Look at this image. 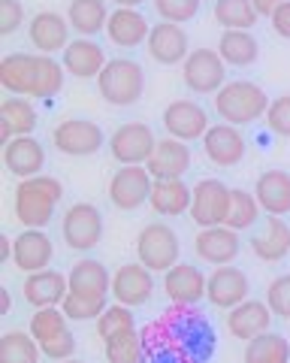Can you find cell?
Returning a JSON list of instances; mask_svg holds the SVG:
<instances>
[{
    "label": "cell",
    "mask_w": 290,
    "mask_h": 363,
    "mask_svg": "<svg viewBox=\"0 0 290 363\" xmlns=\"http://www.w3.org/2000/svg\"><path fill=\"white\" fill-rule=\"evenodd\" d=\"M154 294V272L145 264H124L112 272V297L121 306H145Z\"/></svg>",
    "instance_id": "cell-13"
},
{
    "label": "cell",
    "mask_w": 290,
    "mask_h": 363,
    "mask_svg": "<svg viewBox=\"0 0 290 363\" xmlns=\"http://www.w3.org/2000/svg\"><path fill=\"white\" fill-rule=\"evenodd\" d=\"M97 91L109 106H133L145 94V70L139 61L112 58L97 76Z\"/></svg>",
    "instance_id": "cell-3"
},
{
    "label": "cell",
    "mask_w": 290,
    "mask_h": 363,
    "mask_svg": "<svg viewBox=\"0 0 290 363\" xmlns=\"http://www.w3.org/2000/svg\"><path fill=\"white\" fill-rule=\"evenodd\" d=\"M266 303H269L272 315L278 318H290V272L278 276L269 281V291H266Z\"/></svg>",
    "instance_id": "cell-44"
},
{
    "label": "cell",
    "mask_w": 290,
    "mask_h": 363,
    "mask_svg": "<svg viewBox=\"0 0 290 363\" xmlns=\"http://www.w3.org/2000/svg\"><path fill=\"white\" fill-rule=\"evenodd\" d=\"M178 255H182V242L170 224L163 221H151L145 224L139 236H137V257L139 264H145L151 272H166L178 264Z\"/></svg>",
    "instance_id": "cell-4"
},
{
    "label": "cell",
    "mask_w": 290,
    "mask_h": 363,
    "mask_svg": "<svg viewBox=\"0 0 290 363\" xmlns=\"http://www.w3.org/2000/svg\"><path fill=\"white\" fill-rule=\"evenodd\" d=\"M245 363H290V342L278 333H263L245 348Z\"/></svg>",
    "instance_id": "cell-37"
},
{
    "label": "cell",
    "mask_w": 290,
    "mask_h": 363,
    "mask_svg": "<svg viewBox=\"0 0 290 363\" xmlns=\"http://www.w3.org/2000/svg\"><path fill=\"white\" fill-rule=\"evenodd\" d=\"M6 260H13V240L4 233L0 236V264H6Z\"/></svg>",
    "instance_id": "cell-50"
},
{
    "label": "cell",
    "mask_w": 290,
    "mask_h": 363,
    "mask_svg": "<svg viewBox=\"0 0 290 363\" xmlns=\"http://www.w3.org/2000/svg\"><path fill=\"white\" fill-rule=\"evenodd\" d=\"M4 167L18 179L40 176V169L46 167V149L37 136H16L4 145Z\"/></svg>",
    "instance_id": "cell-22"
},
{
    "label": "cell",
    "mask_w": 290,
    "mask_h": 363,
    "mask_svg": "<svg viewBox=\"0 0 290 363\" xmlns=\"http://www.w3.org/2000/svg\"><path fill=\"white\" fill-rule=\"evenodd\" d=\"M149 173L154 179H182L187 169H191V149L182 140H158V149H154L151 161L145 164Z\"/></svg>",
    "instance_id": "cell-29"
},
{
    "label": "cell",
    "mask_w": 290,
    "mask_h": 363,
    "mask_svg": "<svg viewBox=\"0 0 290 363\" xmlns=\"http://www.w3.org/2000/svg\"><path fill=\"white\" fill-rule=\"evenodd\" d=\"M103 128L88 118H66L52 130V145L66 157H91L103 149Z\"/></svg>",
    "instance_id": "cell-7"
},
{
    "label": "cell",
    "mask_w": 290,
    "mask_h": 363,
    "mask_svg": "<svg viewBox=\"0 0 290 363\" xmlns=\"http://www.w3.org/2000/svg\"><path fill=\"white\" fill-rule=\"evenodd\" d=\"M0 85L13 97H30L33 94V55L13 52L0 61Z\"/></svg>",
    "instance_id": "cell-33"
},
{
    "label": "cell",
    "mask_w": 290,
    "mask_h": 363,
    "mask_svg": "<svg viewBox=\"0 0 290 363\" xmlns=\"http://www.w3.org/2000/svg\"><path fill=\"white\" fill-rule=\"evenodd\" d=\"M209 276H203L194 264H175L173 269L163 272V291L175 306H197L206 297Z\"/></svg>",
    "instance_id": "cell-17"
},
{
    "label": "cell",
    "mask_w": 290,
    "mask_h": 363,
    "mask_svg": "<svg viewBox=\"0 0 290 363\" xmlns=\"http://www.w3.org/2000/svg\"><path fill=\"white\" fill-rule=\"evenodd\" d=\"M37 128V109L28 97H6L0 104V145L16 136H30Z\"/></svg>",
    "instance_id": "cell-30"
},
{
    "label": "cell",
    "mask_w": 290,
    "mask_h": 363,
    "mask_svg": "<svg viewBox=\"0 0 290 363\" xmlns=\"http://www.w3.org/2000/svg\"><path fill=\"white\" fill-rule=\"evenodd\" d=\"M109 4H115V6H124V9H139L145 0H109Z\"/></svg>",
    "instance_id": "cell-52"
},
{
    "label": "cell",
    "mask_w": 290,
    "mask_h": 363,
    "mask_svg": "<svg viewBox=\"0 0 290 363\" xmlns=\"http://www.w3.org/2000/svg\"><path fill=\"white\" fill-rule=\"evenodd\" d=\"M133 327H137V318H133L130 306H121V303L109 306V309L97 318V333H100V339H109V336H115L121 330H133Z\"/></svg>",
    "instance_id": "cell-42"
},
{
    "label": "cell",
    "mask_w": 290,
    "mask_h": 363,
    "mask_svg": "<svg viewBox=\"0 0 290 363\" xmlns=\"http://www.w3.org/2000/svg\"><path fill=\"white\" fill-rule=\"evenodd\" d=\"M9 309H13V294L6 288H0V315H6Z\"/></svg>",
    "instance_id": "cell-51"
},
{
    "label": "cell",
    "mask_w": 290,
    "mask_h": 363,
    "mask_svg": "<svg viewBox=\"0 0 290 363\" xmlns=\"http://www.w3.org/2000/svg\"><path fill=\"white\" fill-rule=\"evenodd\" d=\"M251 252L260 260H266V264L284 260L290 255V224L278 218V215H269L260 230L251 236Z\"/></svg>",
    "instance_id": "cell-27"
},
{
    "label": "cell",
    "mask_w": 290,
    "mask_h": 363,
    "mask_svg": "<svg viewBox=\"0 0 290 363\" xmlns=\"http://www.w3.org/2000/svg\"><path fill=\"white\" fill-rule=\"evenodd\" d=\"M54 257V245H52V236L46 230H25L13 240V264L21 272H40V269H49Z\"/></svg>",
    "instance_id": "cell-20"
},
{
    "label": "cell",
    "mask_w": 290,
    "mask_h": 363,
    "mask_svg": "<svg viewBox=\"0 0 290 363\" xmlns=\"http://www.w3.org/2000/svg\"><path fill=\"white\" fill-rule=\"evenodd\" d=\"M21 294L25 300L33 306V309H49V306H61L70 294V279L61 276L58 269H40L30 272L21 285Z\"/></svg>",
    "instance_id": "cell-21"
},
{
    "label": "cell",
    "mask_w": 290,
    "mask_h": 363,
    "mask_svg": "<svg viewBox=\"0 0 290 363\" xmlns=\"http://www.w3.org/2000/svg\"><path fill=\"white\" fill-rule=\"evenodd\" d=\"M218 55L230 67H251L260 58V43L251 30H221Z\"/></svg>",
    "instance_id": "cell-32"
},
{
    "label": "cell",
    "mask_w": 290,
    "mask_h": 363,
    "mask_svg": "<svg viewBox=\"0 0 290 363\" xmlns=\"http://www.w3.org/2000/svg\"><path fill=\"white\" fill-rule=\"evenodd\" d=\"M149 18H145L139 9H124V6H115L112 16H109V25H106V37L118 49H137V45L149 43Z\"/></svg>",
    "instance_id": "cell-24"
},
{
    "label": "cell",
    "mask_w": 290,
    "mask_h": 363,
    "mask_svg": "<svg viewBox=\"0 0 290 363\" xmlns=\"http://www.w3.org/2000/svg\"><path fill=\"white\" fill-rule=\"evenodd\" d=\"M245 149H248V145H245L242 130L227 121L211 124L203 136V152L215 167H236L245 157Z\"/></svg>",
    "instance_id": "cell-15"
},
{
    "label": "cell",
    "mask_w": 290,
    "mask_h": 363,
    "mask_svg": "<svg viewBox=\"0 0 290 363\" xmlns=\"http://www.w3.org/2000/svg\"><path fill=\"white\" fill-rule=\"evenodd\" d=\"M251 281L245 276V269L239 267H215V272L209 276V288H206V300L218 309H236L239 303L248 300Z\"/></svg>",
    "instance_id": "cell-14"
},
{
    "label": "cell",
    "mask_w": 290,
    "mask_h": 363,
    "mask_svg": "<svg viewBox=\"0 0 290 363\" xmlns=\"http://www.w3.org/2000/svg\"><path fill=\"white\" fill-rule=\"evenodd\" d=\"M103 345H106V360L109 363H139L142 360V339L137 333V327L103 339Z\"/></svg>",
    "instance_id": "cell-39"
},
{
    "label": "cell",
    "mask_w": 290,
    "mask_h": 363,
    "mask_svg": "<svg viewBox=\"0 0 290 363\" xmlns=\"http://www.w3.org/2000/svg\"><path fill=\"white\" fill-rule=\"evenodd\" d=\"M269 21H272V30L278 33V37L290 40V0H284V4L275 9V16Z\"/></svg>",
    "instance_id": "cell-48"
},
{
    "label": "cell",
    "mask_w": 290,
    "mask_h": 363,
    "mask_svg": "<svg viewBox=\"0 0 290 363\" xmlns=\"http://www.w3.org/2000/svg\"><path fill=\"white\" fill-rule=\"evenodd\" d=\"M151 4L161 21H173V25H185L199 13V0H151Z\"/></svg>",
    "instance_id": "cell-43"
},
{
    "label": "cell",
    "mask_w": 290,
    "mask_h": 363,
    "mask_svg": "<svg viewBox=\"0 0 290 363\" xmlns=\"http://www.w3.org/2000/svg\"><path fill=\"white\" fill-rule=\"evenodd\" d=\"M42 348L25 330H9L0 336V363H40Z\"/></svg>",
    "instance_id": "cell-36"
},
{
    "label": "cell",
    "mask_w": 290,
    "mask_h": 363,
    "mask_svg": "<svg viewBox=\"0 0 290 363\" xmlns=\"http://www.w3.org/2000/svg\"><path fill=\"white\" fill-rule=\"evenodd\" d=\"M109 16H112L109 0H70V6H66V21L79 37L106 33Z\"/></svg>",
    "instance_id": "cell-31"
},
{
    "label": "cell",
    "mask_w": 290,
    "mask_h": 363,
    "mask_svg": "<svg viewBox=\"0 0 290 363\" xmlns=\"http://www.w3.org/2000/svg\"><path fill=\"white\" fill-rule=\"evenodd\" d=\"M163 128L173 140L194 143V140H203L211 124H209L206 109L199 106L197 100H173V104L163 109Z\"/></svg>",
    "instance_id": "cell-12"
},
{
    "label": "cell",
    "mask_w": 290,
    "mask_h": 363,
    "mask_svg": "<svg viewBox=\"0 0 290 363\" xmlns=\"http://www.w3.org/2000/svg\"><path fill=\"white\" fill-rule=\"evenodd\" d=\"M154 176L149 167H118L112 179H109V200L121 212H133L151 200Z\"/></svg>",
    "instance_id": "cell-9"
},
{
    "label": "cell",
    "mask_w": 290,
    "mask_h": 363,
    "mask_svg": "<svg viewBox=\"0 0 290 363\" xmlns=\"http://www.w3.org/2000/svg\"><path fill=\"white\" fill-rule=\"evenodd\" d=\"M257 18L251 0H215V21L224 30H251Z\"/></svg>",
    "instance_id": "cell-35"
},
{
    "label": "cell",
    "mask_w": 290,
    "mask_h": 363,
    "mask_svg": "<svg viewBox=\"0 0 290 363\" xmlns=\"http://www.w3.org/2000/svg\"><path fill=\"white\" fill-rule=\"evenodd\" d=\"M230 200L233 188H227L221 179H203L194 188V203H191V218L197 227H218L227 224L230 215Z\"/></svg>",
    "instance_id": "cell-10"
},
{
    "label": "cell",
    "mask_w": 290,
    "mask_h": 363,
    "mask_svg": "<svg viewBox=\"0 0 290 363\" xmlns=\"http://www.w3.org/2000/svg\"><path fill=\"white\" fill-rule=\"evenodd\" d=\"M269 327H272V309L266 300H245L227 315V330L236 339H242V342H251V339L269 333Z\"/></svg>",
    "instance_id": "cell-19"
},
{
    "label": "cell",
    "mask_w": 290,
    "mask_h": 363,
    "mask_svg": "<svg viewBox=\"0 0 290 363\" xmlns=\"http://www.w3.org/2000/svg\"><path fill=\"white\" fill-rule=\"evenodd\" d=\"M254 197H257L266 215L284 218L290 212V173L287 169H266V173H260L257 185H254Z\"/></svg>",
    "instance_id": "cell-25"
},
{
    "label": "cell",
    "mask_w": 290,
    "mask_h": 363,
    "mask_svg": "<svg viewBox=\"0 0 290 363\" xmlns=\"http://www.w3.org/2000/svg\"><path fill=\"white\" fill-rule=\"evenodd\" d=\"M182 79L197 94H218L227 85V64L218 49H194L182 64Z\"/></svg>",
    "instance_id": "cell-8"
},
{
    "label": "cell",
    "mask_w": 290,
    "mask_h": 363,
    "mask_svg": "<svg viewBox=\"0 0 290 363\" xmlns=\"http://www.w3.org/2000/svg\"><path fill=\"white\" fill-rule=\"evenodd\" d=\"M149 55H151V61H158L163 67L185 64L187 55H191V40H187L185 28L173 25V21H158V25H151Z\"/></svg>",
    "instance_id": "cell-16"
},
{
    "label": "cell",
    "mask_w": 290,
    "mask_h": 363,
    "mask_svg": "<svg viewBox=\"0 0 290 363\" xmlns=\"http://www.w3.org/2000/svg\"><path fill=\"white\" fill-rule=\"evenodd\" d=\"M154 149H158V136L149 124L142 121H127L115 128V133L109 136V152L121 167H145L151 161Z\"/></svg>",
    "instance_id": "cell-5"
},
{
    "label": "cell",
    "mask_w": 290,
    "mask_h": 363,
    "mask_svg": "<svg viewBox=\"0 0 290 363\" xmlns=\"http://www.w3.org/2000/svg\"><path fill=\"white\" fill-rule=\"evenodd\" d=\"M254 9H257V16H266V18H272L275 16V9L284 4V0H251Z\"/></svg>",
    "instance_id": "cell-49"
},
{
    "label": "cell",
    "mask_w": 290,
    "mask_h": 363,
    "mask_svg": "<svg viewBox=\"0 0 290 363\" xmlns=\"http://www.w3.org/2000/svg\"><path fill=\"white\" fill-rule=\"evenodd\" d=\"M66 321H70V318L64 315L61 306H49V309H37V312H33V318H30L28 333H30V336H33V339H37V342L42 345V342H49V339L61 336V333L66 330Z\"/></svg>",
    "instance_id": "cell-40"
},
{
    "label": "cell",
    "mask_w": 290,
    "mask_h": 363,
    "mask_svg": "<svg viewBox=\"0 0 290 363\" xmlns=\"http://www.w3.org/2000/svg\"><path fill=\"white\" fill-rule=\"evenodd\" d=\"M260 203L251 191L245 188H233V200H230V215H227V227L233 230H248V227L257 224L260 218Z\"/></svg>",
    "instance_id": "cell-38"
},
{
    "label": "cell",
    "mask_w": 290,
    "mask_h": 363,
    "mask_svg": "<svg viewBox=\"0 0 290 363\" xmlns=\"http://www.w3.org/2000/svg\"><path fill=\"white\" fill-rule=\"evenodd\" d=\"M61 64H64V70L76 79H97L103 73V67L109 64V58L100 43H94L91 37H79L64 49Z\"/></svg>",
    "instance_id": "cell-23"
},
{
    "label": "cell",
    "mask_w": 290,
    "mask_h": 363,
    "mask_svg": "<svg viewBox=\"0 0 290 363\" xmlns=\"http://www.w3.org/2000/svg\"><path fill=\"white\" fill-rule=\"evenodd\" d=\"M64 200V185L54 176H30L21 179L13 194V209L16 218L25 230H42L54 218V209Z\"/></svg>",
    "instance_id": "cell-1"
},
{
    "label": "cell",
    "mask_w": 290,
    "mask_h": 363,
    "mask_svg": "<svg viewBox=\"0 0 290 363\" xmlns=\"http://www.w3.org/2000/svg\"><path fill=\"white\" fill-rule=\"evenodd\" d=\"M70 21H66L61 13H49V9H42L30 18L28 25V37L33 43V49L40 55H54V52H64L66 45H70Z\"/></svg>",
    "instance_id": "cell-18"
},
{
    "label": "cell",
    "mask_w": 290,
    "mask_h": 363,
    "mask_svg": "<svg viewBox=\"0 0 290 363\" xmlns=\"http://www.w3.org/2000/svg\"><path fill=\"white\" fill-rule=\"evenodd\" d=\"M194 252L199 255V260H206L211 267H230L242 252L239 230H233L227 224L203 227L194 240Z\"/></svg>",
    "instance_id": "cell-11"
},
{
    "label": "cell",
    "mask_w": 290,
    "mask_h": 363,
    "mask_svg": "<svg viewBox=\"0 0 290 363\" xmlns=\"http://www.w3.org/2000/svg\"><path fill=\"white\" fill-rule=\"evenodd\" d=\"M269 94L257 85V82H248V79H233L224 88L215 94V109L221 121L227 124H254L257 118H266V109H269Z\"/></svg>",
    "instance_id": "cell-2"
},
{
    "label": "cell",
    "mask_w": 290,
    "mask_h": 363,
    "mask_svg": "<svg viewBox=\"0 0 290 363\" xmlns=\"http://www.w3.org/2000/svg\"><path fill=\"white\" fill-rule=\"evenodd\" d=\"M266 124H269L272 133L290 140V94H282L272 100L269 109H266Z\"/></svg>",
    "instance_id": "cell-45"
},
{
    "label": "cell",
    "mask_w": 290,
    "mask_h": 363,
    "mask_svg": "<svg viewBox=\"0 0 290 363\" xmlns=\"http://www.w3.org/2000/svg\"><path fill=\"white\" fill-rule=\"evenodd\" d=\"M151 209L163 215V218H175V215L191 212L194 203V188L182 179H154L151 188Z\"/></svg>",
    "instance_id": "cell-28"
},
{
    "label": "cell",
    "mask_w": 290,
    "mask_h": 363,
    "mask_svg": "<svg viewBox=\"0 0 290 363\" xmlns=\"http://www.w3.org/2000/svg\"><path fill=\"white\" fill-rule=\"evenodd\" d=\"M40 348H42V354H46L49 360H58V363L61 360H70L76 354V333L66 327L61 336H54V339H49V342H42Z\"/></svg>",
    "instance_id": "cell-46"
},
{
    "label": "cell",
    "mask_w": 290,
    "mask_h": 363,
    "mask_svg": "<svg viewBox=\"0 0 290 363\" xmlns=\"http://www.w3.org/2000/svg\"><path fill=\"white\" fill-rule=\"evenodd\" d=\"M61 363H85V360H76V357H70V360H61Z\"/></svg>",
    "instance_id": "cell-53"
},
{
    "label": "cell",
    "mask_w": 290,
    "mask_h": 363,
    "mask_svg": "<svg viewBox=\"0 0 290 363\" xmlns=\"http://www.w3.org/2000/svg\"><path fill=\"white\" fill-rule=\"evenodd\" d=\"M61 233L73 252H94L103 240V215L94 203H76L64 212Z\"/></svg>",
    "instance_id": "cell-6"
},
{
    "label": "cell",
    "mask_w": 290,
    "mask_h": 363,
    "mask_svg": "<svg viewBox=\"0 0 290 363\" xmlns=\"http://www.w3.org/2000/svg\"><path fill=\"white\" fill-rule=\"evenodd\" d=\"M25 25V6L21 0H0V33L9 37Z\"/></svg>",
    "instance_id": "cell-47"
},
{
    "label": "cell",
    "mask_w": 290,
    "mask_h": 363,
    "mask_svg": "<svg viewBox=\"0 0 290 363\" xmlns=\"http://www.w3.org/2000/svg\"><path fill=\"white\" fill-rule=\"evenodd\" d=\"M66 279H70V294H82V297H97V300L112 294V272L94 257L76 260Z\"/></svg>",
    "instance_id": "cell-26"
},
{
    "label": "cell",
    "mask_w": 290,
    "mask_h": 363,
    "mask_svg": "<svg viewBox=\"0 0 290 363\" xmlns=\"http://www.w3.org/2000/svg\"><path fill=\"white\" fill-rule=\"evenodd\" d=\"M64 315L70 321H97L109 306H106V297H82V294H66V300L61 303Z\"/></svg>",
    "instance_id": "cell-41"
},
{
    "label": "cell",
    "mask_w": 290,
    "mask_h": 363,
    "mask_svg": "<svg viewBox=\"0 0 290 363\" xmlns=\"http://www.w3.org/2000/svg\"><path fill=\"white\" fill-rule=\"evenodd\" d=\"M64 64L54 61L52 55H33V94L30 97H40V100H52L61 94L64 88Z\"/></svg>",
    "instance_id": "cell-34"
}]
</instances>
